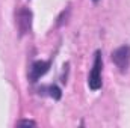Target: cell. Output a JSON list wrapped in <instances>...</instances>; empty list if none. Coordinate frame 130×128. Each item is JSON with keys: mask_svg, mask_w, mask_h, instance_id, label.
<instances>
[{"mask_svg": "<svg viewBox=\"0 0 130 128\" xmlns=\"http://www.w3.org/2000/svg\"><path fill=\"white\" fill-rule=\"evenodd\" d=\"M42 89L47 91V95L52 96V98H55V99H59L61 95H62L61 89H59L58 86H55V84H52V86H45V88H42Z\"/></svg>", "mask_w": 130, "mask_h": 128, "instance_id": "5", "label": "cell"}, {"mask_svg": "<svg viewBox=\"0 0 130 128\" xmlns=\"http://www.w3.org/2000/svg\"><path fill=\"white\" fill-rule=\"evenodd\" d=\"M48 69H50V60H35L29 68V80L32 83L38 81Z\"/></svg>", "mask_w": 130, "mask_h": 128, "instance_id": "4", "label": "cell"}, {"mask_svg": "<svg viewBox=\"0 0 130 128\" xmlns=\"http://www.w3.org/2000/svg\"><path fill=\"white\" fill-rule=\"evenodd\" d=\"M92 2H94V3H97V2H98V0H92Z\"/></svg>", "mask_w": 130, "mask_h": 128, "instance_id": "7", "label": "cell"}, {"mask_svg": "<svg viewBox=\"0 0 130 128\" xmlns=\"http://www.w3.org/2000/svg\"><path fill=\"white\" fill-rule=\"evenodd\" d=\"M112 62L115 63V66L121 71L126 72L130 66V47L129 45H121L118 48H115L110 54Z\"/></svg>", "mask_w": 130, "mask_h": 128, "instance_id": "3", "label": "cell"}, {"mask_svg": "<svg viewBox=\"0 0 130 128\" xmlns=\"http://www.w3.org/2000/svg\"><path fill=\"white\" fill-rule=\"evenodd\" d=\"M18 125H36V124H35V122H33V121H20V122H18Z\"/></svg>", "mask_w": 130, "mask_h": 128, "instance_id": "6", "label": "cell"}, {"mask_svg": "<svg viewBox=\"0 0 130 128\" xmlns=\"http://www.w3.org/2000/svg\"><path fill=\"white\" fill-rule=\"evenodd\" d=\"M32 18L33 14L30 9L27 8H20L17 12H15V24H17V29H18V33L20 36L23 35H27L32 29Z\"/></svg>", "mask_w": 130, "mask_h": 128, "instance_id": "2", "label": "cell"}, {"mask_svg": "<svg viewBox=\"0 0 130 128\" xmlns=\"http://www.w3.org/2000/svg\"><path fill=\"white\" fill-rule=\"evenodd\" d=\"M101 71H103V57H101V51H95V57H94V65L92 69L89 72L88 77V84L91 91H98L103 84V78H101Z\"/></svg>", "mask_w": 130, "mask_h": 128, "instance_id": "1", "label": "cell"}]
</instances>
